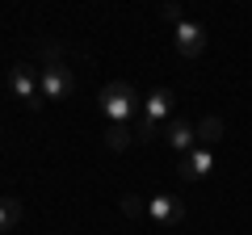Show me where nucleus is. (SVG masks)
Listing matches in <instances>:
<instances>
[{
	"label": "nucleus",
	"instance_id": "f257e3e1",
	"mask_svg": "<svg viewBox=\"0 0 252 235\" xmlns=\"http://www.w3.org/2000/svg\"><path fill=\"white\" fill-rule=\"evenodd\" d=\"M101 114L109 118V122H130V118L139 114V92L135 84H126V80H109L105 88H101Z\"/></svg>",
	"mask_w": 252,
	"mask_h": 235
},
{
	"label": "nucleus",
	"instance_id": "f03ea898",
	"mask_svg": "<svg viewBox=\"0 0 252 235\" xmlns=\"http://www.w3.org/2000/svg\"><path fill=\"white\" fill-rule=\"evenodd\" d=\"M9 88H13V97H17L26 109H42L46 105L42 88H38V76H34V67H30V63L9 67Z\"/></svg>",
	"mask_w": 252,
	"mask_h": 235
},
{
	"label": "nucleus",
	"instance_id": "7ed1b4c3",
	"mask_svg": "<svg viewBox=\"0 0 252 235\" xmlns=\"http://www.w3.org/2000/svg\"><path fill=\"white\" fill-rule=\"evenodd\" d=\"M38 88H42L46 101H63L67 92L76 88V80H72V72H67L63 63H55V67H42V76H38Z\"/></svg>",
	"mask_w": 252,
	"mask_h": 235
},
{
	"label": "nucleus",
	"instance_id": "20e7f679",
	"mask_svg": "<svg viewBox=\"0 0 252 235\" xmlns=\"http://www.w3.org/2000/svg\"><path fill=\"white\" fill-rule=\"evenodd\" d=\"M177 51L185 55V59H198V55L206 51V29H202L198 21H181L177 26Z\"/></svg>",
	"mask_w": 252,
	"mask_h": 235
},
{
	"label": "nucleus",
	"instance_id": "39448f33",
	"mask_svg": "<svg viewBox=\"0 0 252 235\" xmlns=\"http://www.w3.org/2000/svg\"><path fill=\"white\" fill-rule=\"evenodd\" d=\"M210 168H215V160H210V147H198V151H189L185 160H181V181H202V176H210Z\"/></svg>",
	"mask_w": 252,
	"mask_h": 235
},
{
	"label": "nucleus",
	"instance_id": "423d86ee",
	"mask_svg": "<svg viewBox=\"0 0 252 235\" xmlns=\"http://www.w3.org/2000/svg\"><path fill=\"white\" fill-rule=\"evenodd\" d=\"M164 139H168L172 151H185V155H189V147L198 143V139H193V126H189L185 118H168V122H164Z\"/></svg>",
	"mask_w": 252,
	"mask_h": 235
},
{
	"label": "nucleus",
	"instance_id": "0eeeda50",
	"mask_svg": "<svg viewBox=\"0 0 252 235\" xmlns=\"http://www.w3.org/2000/svg\"><path fill=\"white\" fill-rule=\"evenodd\" d=\"M147 214H152L156 223H181V218H185V206H181L177 198H168V193H160V198L147 202Z\"/></svg>",
	"mask_w": 252,
	"mask_h": 235
},
{
	"label": "nucleus",
	"instance_id": "6e6552de",
	"mask_svg": "<svg viewBox=\"0 0 252 235\" xmlns=\"http://www.w3.org/2000/svg\"><path fill=\"white\" fill-rule=\"evenodd\" d=\"M168 114H172V92H168V88H156L152 97H147V109H143V118H152V122H164Z\"/></svg>",
	"mask_w": 252,
	"mask_h": 235
},
{
	"label": "nucleus",
	"instance_id": "1a4fd4ad",
	"mask_svg": "<svg viewBox=\"0 0 252 235\" xmlns=\"http://www.w3.org/2000/svg\"><path fill=\"white\" fill-rule=\"evenodd\" d=\"M193 139H198L202 147L219 143V139H223V118H202L198 126H193Z\"/></svg>",
	"mask_w": 252,
	"mask_h": 235
},
{
	"label": "nucleus",
	"instance_id": "9d476101",
	"mask_svg": "<svg viewBox=\"0 0 252 235\" xmlns=\"http://www.w3.org/2000/svg\"><path fill=\"white\" fill-rule=\"evenodd\" d=\"M130 139H139L135 130H130V122H114V126H109V135H105V143H109V151H126V147H130Z\"/></svg>",
	"mask_w": 252,
	"mask_h": 235
},
{
	"label": "nucleus",
	"instance_id": "9b49d317",
	"mask_svg": "<svg viewBox=\"0 0 252 235\" xmlns=\"http://www.w3.org/2000/svg\"><path fill=\"white\" fill-rule=\"evenodd\" d=\"M21 223V202L17 198H0V235L9 231V227Z\"/></svg>",
	"mask_w": 252,
	"mask_h": 235
},
{
	"label": "nucleus",
	"instance_id": "f8f14e48",
	"mask_svg": "<svg viewBox=\"0 0 252 235\" xmlns=\"http://www.w3.org/2000/svg\"><path fill=\"white\" fill-rule=\"evenodd\" d=\"M122 214L126 218H143L147 214V202L139 198V193H126V198H122Z\"/></svg>",
	"mask_w": 252,
	"mask_h": 235
},
{
	"label": "nucleus",
	"instance_id": "ddd939ff",
	"mask_svg": "<svg viewBox=\"0 0 252 235\" xmlns=\"http://www.w3.org/2000/svg\"><path fill=\"white\" fill-rule=\"evenodd\" d=\"M135 135L147 143V139H156V135H160V122H152V118H139V130H135Z\"/></svg>",
	"mask_w": 252,
	"mask_h": 235
},
{
	"label": "nucleus",
	"instance_id": "4468645a",
	"mask_svg": "<svg viewBox=\"0 0 252 235\" xmlns=\"http://www.w3.org/2000/svg\"><path fill=\"white\" fill-rule=\"evenodd\" d=\"M164 17H168V21H177V26H181V21H185V13H181V4H164Z\"/></svg>",
	"mask_w": 252,
	"mask_h": 235
},
{
	"label": "nucleus",
	"instance_id": "2eb2a0df",
	"mask_svg": "<svg viewBox=\"0 0 252 235\" xmlns=\"http://www.w3.org/2000/svg\"><path fill=\"white\" fill-rule=\"evenodd\" d=\"M0 135H4V126H0Z\"/></svg>",
	"mask_w": 252,
	"mask_h": 235
}]
</instances>
